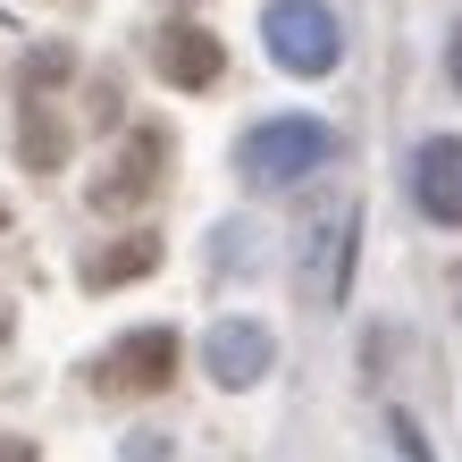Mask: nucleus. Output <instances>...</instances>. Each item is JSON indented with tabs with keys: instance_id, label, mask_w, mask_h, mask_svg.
<instances>
[{
	"instance_id": "39448f33",
	"label": "nucleus",
	"mask_w": 462,
	"mask_h": 462,
	"mask_svg": "<svg viewBox=\"0 0 462 462\" xmlns=\"http://www.w3.org/2000/svg\"><path fill=\"white\" fill-rule=\"evenodd\" d=\"M353 227H362V202H319V219L303 227V294H311V303H337V294H345Z\"/></svg>"
},
{
	"instance_id": "9b49d317",
	"label": "nucleus",
	"mask_w": 462,
	"mask_h": 462,
	"mask_svg": "<svg viewBox=\"0 0 462 462\" xmlns=\"http://www.w3.org/2000/svg\"><path fill=\"white\" fill-rule=\"evenodd\" d=\"M68 76H76V51H68V42H42L34 60H25L17 93H51V85H68Z\"/></svg>"
},
{
	"instance_id": "0eeeda50",
	"label": "nucleus",
	"mask_w": 462,
	"mask_h": 462,
	"mask_svg": "<svg viewBox=\"0 0 462 462\" xmlns=\"http://www.w3.org/2000/svg\"><path fill=\"white\" fill-rule=\"evenodd\" d=\"M412 194L438 227H462V134H429L412 160Z\"/></svg>"
},
{
	"instance_id": "1a4fd4ad",
	"label": "nucleus",
	"mask_w": 462,
	"mask_h": 462,
	"mask_svg": "<svg viewBox=\"0 0 462 462\" xmlns=\"http://www.w3.org/2000/svg\"><path fill=\"white\" fill-rule=\"evenodd\" d=\"M25 110H17V152H25V169L51 177V169H68V118L51 110L42 93H17Z\"/></svg>"
},
{
	"instance_id": "f8f14e48",
	"label": "nucleus",
	"mask_w": 462,
	"mask_h": 462,
	"mask_svg": "<svg viewBox=\"0 0 462 462\" xmlns=\"http://www.w3.org/2000/svg\"><path fill=\"white\" fill-rule=\"evenodd\" d=\"M387 438L403 446V462H429V438H420V420H412V412H387Z\"/></svg>"
},
{
	"instance_id": "dca6fc26",
	"label": "nucleus",
	"mask_w": 462,
	"mask_h": 462,
	"mask_svg": "<svg viewBox=\"0 0 462 462\" xmlns=\"http://www.w3.org/2000/svg\"><path fill=\"white\" fill-rule=\"evenodd\" d=\"M446 68H454V85H462V25L446 34Z\"/></svg>"
},
{
	"instance_id": "a211bd4d",
	"label": "nucleus",
	"mask_w": 462,
	"mask_h": 462,
	"mask_svg": "<svg viewBox=\"0 0 462 462\" xmlns=\"http://www.w3.org/2000/svg\"><path fill=\"white\" fill-rule=\"evenodd\" d=\"M0 337H9V311H0Z\"/></svg>"
},
{
	"instance_id": "f03ea898",
	"label": "nucleus",
	"mask_w": 462,
	"mask_h": 462,
	"mask_svg": "<svg viewBox=\"0 0 462 462\" xmlns=\"http://www.w3.org/2000/svg\"><path fill=\"white\" fill-rule=\"evenodd\" d=\"M261 34H269V60H278L286 76H328V68L345 60L337 9H319V0H269Z\"/></svg>"
},
{
	"instance_id": "ddd939ff",
	"label": "nucleus",
	"mask_w": 462,
	"mask_h": 462,
	"mask_svg": "<svg viewBox=\"0 0 462 462\" xmlns=\"http://www.w3.org/2000/svg\"><path fill=\"white\" fill-rule=\"evenodd\" d=\"M93 118L118 126V85H110V76H93Z\"/></svg>"
},
{
	"instance_id": "7ed1b4c3",
	"label": "nucleus",
	"mask_w": 462,
	"mask_h": 462,
	"mask_svg": "<svg viewBox=\"0 0 462 462\" xmlns=\"http://www.w3.org/2000/svg\"><path fill=\"white\" fill-rule=\"evenodd\" d=\"M169 378H177V328H126L93 362V387L101 395H160Z\"/></svg>"
},
{
	"instance_id": "f3484780",
	"label": "nucleus",
	"mask_w": 462,
	"mask_h": 462,
	"mask_svg": "<svg viewBox=\"0 0 462 462\" xmlns=\"http://www.w3.org/2000/svg\"><path fill=\"white\" fill-rule=\"evenodd\" d=\"M0 236H9V202H0Z\"/></svg>"
},
{
	"instance_id": "4468645a",
	"label": "nucleus",
	"mask_w": 462,
	"mask_h": 462,
	"mask_svg": "<svg viewBox=\"0 0 462 462\" xmlns=\"http://www.w3.org/2000/svg\"><path fill=\"white\" fill-rule=\"evenodd\" d=\"M126 462H169V446L160 438H126Z\"/></svg>"
},
{
	"instance_id": "6e6552de",
	"label": "nucleus",
	"mask_w": 462,
	"mask_h": 462,
	"mask_svg": "<svg viewBox=\"0 0 462 462\" xmlns=\"http://www.w3.org/2000/svg\"><path fill=\"white\" fill-rule=\"evenodd\" d=\"M202 362H210V378H219V387H253V378L278 362V345H269L261 319H219V328H210V345H202Z\"/></svg>"
},
{
	"instance_id": "2eb2a0df",
	"label": "nucleus",
	"mask_w": 462,
	"mask_h": 462,
	"mask_svg": "<svg viewBox=\"0 0 462 462\" xmlns=\"http://www.w3.org/2000/svg\"><path fill=\"white\" fill-rule=\"evenodd\" d=\"M0 462H42V454H34V438H0Z\"/></svg>"
},
{
	"instance_id": "20e7f679",
	"label": "nucleus",
	"mask_w": 462,
	"mask_h": 462,
	"mask_svg": "<svg viewBox=\"0 0 462 462\" xmlns=\"http://www.w3.org/2000/svg\"><path fill=\"white\" fill-rule=\"evenodd\" d=\"M160 160H169V126H134V134H126V152L93 177V210H110V219L143 210V202L160 194Z\"/></svg>"
},
{
	"instance_id": "423d86ee",
	"label": "nucleus",
	"mask_w": 462,
	"mask_h": 462,
	"mask_svg": "<svg viewBox=\"0 0 462 462\" xmlns=\"http://www.w3.org/2000/svg\"><path fill=\"white\" fill-rule=\"evenodd\" d=\"M152 68L169 76V85L202 93V85H219V76H227V42L210 34V25L177 17V25H160V34H152Z\"/></svg>"
},
{
	"instance_id": "9d476101",
	"label": "nucleus",
	"mask_w": 462,
	"mask_h": 462,
	"mask_svg": "<svg viewBox=\"0 0 462 462\" xmlns=\"http://www.w3.org/2000/svg\"><path fill=\"white\" fill-rule=\"evenodd\" d=\"M143 269H160V236H118V244H101V253H85V286L110 294L126 278H143Z\"/></svg>"
},
{
	"instance_id": "f257e3e1",
	"label": "nucleus",
	"mask_w": 462,
	"mask_h": 462,
	"mask_svg": "<svg viewBox=\"0 0 462 462\" xmlns=\"http://www.w3.org/2000/svg\"><path fill=\"white\" fill-rule=\"evenodd\" d=\"M328 152H337V134L319 126V118H269V126H253L236 143V177L253 185V194H278V185L311 177Z\"/></svg>"
}]
</instances>
